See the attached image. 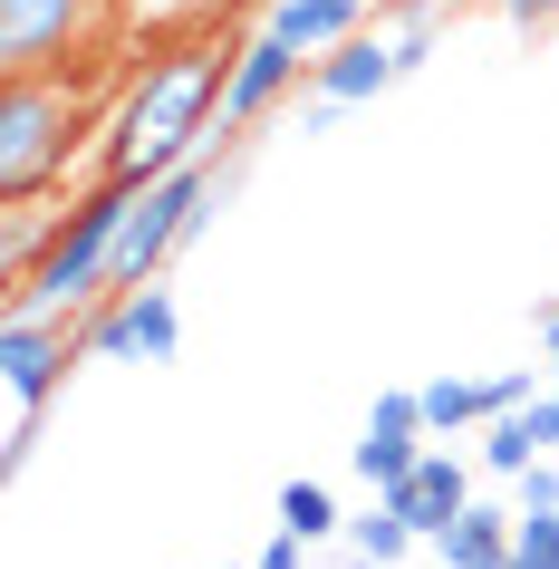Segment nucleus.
<instances>
[{
  "mask_svg": "<svg viewBox=\"0 0 559 569\" xmlns=\"http://www.w3.org/2000/svg\"><path fill=\"white\" fill-rule=\"evenodd\" d=\"M78 367H88V329L78 319H59V309H10V329H0L10 416H49V396H68Z\"/></svg>",
  "mask_w": 559,
  "mask_h": 569,
  "instance_id": "obj_6",
  "label": "nucleus"
},
{
  "mask_svg": "<svg viewBox=\"0 0 559 569\" xmlns=\"http://www.w3.org/2000/svg\"><path fill=\"white\" fill-rule=\"evenodd\" d=\"M222 78H232V39H154L146 59L107 97V136H97V174L107 183H164L222 146Z\"/></svg>",
  "mask_w": 559,
  "mask_h": 569,
  "instance_id": "obj_1",
  "label": "nucleus"
},
{
  "mask_svg": "<svg viewBox=\"0 0 559 569\" xmlns=\"http://www.w3.org/2000/svg\"><path fill=\"white\" fill-rule=\"evenodd\" d=\"M309 68H319V59H299L290 39H270L261 20H251V39H232V78H222V146L280 117V107L299 97V78H309Z\"/></svg>",
  "mask_w": 559,
  "mask_h": 569,
  "instance_id": "obj_8",
  "label": "nucleus"
},
{
  "mask_svg": "<svg viewBox=\"0 0 559 569\" xmlns=\"http://www.w3.org/2000/svg\"><path fill=\"white\" fill-rule=\"evenodd\" d=\"M482 20H511V30H559V0H472Z\"/></svg>",
  "mask_w": 559,
  "mask_h": 569,
  "instance_id": "obj_20",
  "label": "nucleus"
},
{
  "mask_svg": "<svg viewBox=\"0 0 559 569\" xmlns=\"http://www.w3.org/2000/svg\"><path fill=\"white\" fill-rule=\"evenodd\" d=\"M88 367H164L183 348V309L164 280H146V290H117V300H97L88 319Z\"/></svg>",
  "mask_w": 559,
  "mask_h": 569,
  "instance_id": "obj_7",
  "label": "nucleus"
},
{
  "mask_svg": "<svg viewBox=\"0 0 559 569\" xmlns=\"http://www.w3.org/2000/svg\"><path fill=\"white\" fill-rule=\"evenodd\" d=\"M117 222H126V183L97 174L88 193H68L39 232L30 270L10 280V309H59V319H88L97 300H117Z\"/></svg>",
  "mask_w": 559,
  "mask_h": 569,
  "instance_id": "obj_3",
  "label": "nucleus"
},
{
  "mask_svg": "<svg viewBox=\"0 0 559 569\" xmlns=\"http://www.w3.org/2000/svg\"><path fill=\"white\" fill-rule=\"evenodd\" d=\"M309 550H319V540H299V531H270L251 569H309Z\"/></svg>",
  "mask_w": 559,
  "mask_h": 569,
  "instance_id": "obj_21",
  "label": "nucleus"
},
{
  "mask_svg": "<svg viewBox=\"0 0 559 569\" xmlns=\"http://www.w3.org/2000/svg\"><path fill=\"white\" fill-rule=\"evenodd\" d=\"M559 502V453H540L530 473H511V511H550Z\"/></svg>",
  "mask_w": 559,
  "mask_h": 569,
  "instance_id": "obj_19",
  "label": "nucleus"
},
{
  "mask_svg": "<svg viewBox=\"0 0 559 569\" xmlns=\"http://www.w3.org/2000/svg\"><path fill=\"white\" fill-rule=\"evenodd\" d=\"M425 445H435V425H425V396L415 387H377V406H367V425H357V445H348V463H357V482H406L415 463H425Z\"/></svg>",
  "mask_w": 559,
  "mask_h": 569,
  "instance_id": "obj_9",
  "label": "nucleus"
},
{
  "mask_svg": "<svg viewBox=\"0 0 559 569\" xmlns=\"http://www.w3.org/2000/svg\"><path fill=\"white\" fill-rule=\"evenodd\" d=\"M511 540H521V511L472 492V502L435 531V560H443V569H511Z\"/></svg>",
  "mask_w": 559,
  "mask_h": 569,
  "instance_id": "obj_13",
  "label": "nucleus"
},
{
  "mask_svg": "<svg viewBox=\"0 0 559 569\" xmlns=\"http://www.w3.org/2000/svg\"><path fill=\"white\" fill-rule=\"evenodd\" d=\"M415 540H425V531H415L406 511H396V502H377V511H357V521H348V560H357V569H396V560L415 550Z\"/></svg>",
  "mask_w": 559,
  "mask_h": 569,
  "instance_id": "obj_16",
  "label": "nucleus"
},
{
  "mask_svg": "<svg viewBox=\"0 0 559 569\" xmlns=\"http://www.w3.org/2000/svg\"><path fill=\"white\" fill-rule=\"evenodd\" d=\"M261 30H270V39H290L299 59H328L338 39L377 30V10H367V0H261Z\"/></svg>",
  "mask_w": 559,
  "mask_h": 569,
  "instance_id": "obj_12",
  "label": "nucleus"
},
{
  "mask_svg": "<svg viewBox=\"0 0 559 569\" xmlns=\"http://www.w3.org/2000/svg\"><path fill=\"white\" fill-rule=\"evenodd\" d=\"M222 569H232V560H222Z\"/></svg>",
  "mask_w": 559,
  "mask_h": 569,
  "instance_id": "obj_25",
  "label": "nucleus"
},
{
  "mask_svg": "<svg viewBox=\"0 0 559 569\" xmlns=\"http://www.w3.org/2000/svg\"><path fill=\"white\" fill-rule=\"evenodd\" d=\"M377 502H396V511H406V521H415V531L435 540L443 521H453V511L472 502V463H463V453H453V445H425V463H415L406 482H386Z\"/></svg>",
  "mask_w": 559,
  "mask_h": 569,
  "instance_id": "obj_11",
  "label": "nucleus"
},
{
  "mask_svg": "<svg viewBox=\"0 0 559 569\" xmlns=\"http://www.w3.org/2000/svg\"><path fill=\"white\" fill-rule=\"evenodd\" d=\"M511 569H559V502L521 511V540H511Z\"/></svg>",
  "mask_w": 559,
  "mask_h": 569,
  "instance_id": "obj_18",
  "label": "nucleus"
},
{
  "mask_svg": "<svg viewBox=\"0 0 559 569\" xmlns=\"http://www.w3.org/2000/svg\"><path fill=\"white\" fill-rule=\"evenodd\" d=\"M232 203V164H183V174L164 183H126V222H117V290H146V280H164V261H174L183 241L203 232L212 212Z\"/></svg>",
  "mask_w": 559,
  "mask_h": 569,
  "instance_id": "obj_4",
  "label": "nucleus"
},
{
  "mask_svg": "<svg viewBox=\"0 0 559 569\" xmlns=\"http://www.w3.org/2000/svg\"><path fill=\"white\" fill-rule=\"evenodd\" d=\"M540 435H550V453H559V387H540Z\"/></svg>",
  "mask_w": 559,
  "mask_h": 569,
  "instance_id": "obj_22",
  "label": "nucleus"
},
{
  "mask_svg": "<svg viewBox=\"0 0 559 569\" xmlns=\"http://www.w3.org/2000/svg\"><path fill=\"white\" fill-rule=\"evenodd\" d=\"M270 521H280V531H299V540H348V511H338V492H328V482H309V473L280 482Z\"/></svg>",
  "mask_w": 559,
  "mask_h": 569,
  "instance_id": "obj_15",
  "label": "nucleus"
},
{
  "mask_svg": "<svg viewBox=\"0 0 559 569\" xmlns=\"http://www.w3.org/2000/svg\"><path fill=\"white\" fill-rule=\"evenodd\" d=\"M386 39H396V59H406V78L443 49V0H386Z\"/></svg>",
  "mask_w": 559,
  "mask_h": 569,
  "instance_id": "obj_17",
  "label": "nucleus"
},
{
  "mask_svg": "<svg viewBox=\"0 0 559 569\" xmlns=\"http://www.w3.org/2000/svg\"><path fill=\"white\" fill-rule=\"evenodd\" d=\"M406 78V59H396V39L386 30H357V39H338L319 68H309V88H319V107H377L386 88Z\"/></svg>",
  "mask_w": 559,
  "mask_h": 569,
  "instance_id": "obj_10",
  "label": "nucleus"
},
{
  "mask_svg": "<svg viewBox=\"0 0 559 569\" xmlns=\"http://www.w3.org/2000/svg\"><path fill=\"white\" fill-rule=\"evenodd\" d=\"M117 39V0H0V78L20 68H97Z\"/></svg>",
  "mask_w": 559,
  "mask_h": 569,
  "instance_id": "obj_5",
  "label": "nucleus"
},
{
  "mask_svg": "<svg viewBox=\"0 0 559 569\" xmlns=\"http://www.w3.org/2000/svg\"><path fill=\"white\" fill-rule=\"evenodd\" d=\"M97 136H107L97 68H20L0 88V212L68 193V174L97 154Z\"/></svg>",
  "mask_w": 559,
  "mask_h": 569,
  "instance_id": "obj_2",
  "label": "nucleus"
},
{
  "mask_svg": "<svg viewBox=\"0 0 559 569\" xmlns=\"http://www.w3.org/2000/svg\"><path fill=\"white\" fill-rule=\"evenodd\" d=\"M540 453H550V435H540V396H530V406H511V416H492V425H482V445H472V463L511 482V473H530Z\"/></svg>",
  "mask_w": 559,
  "mask_h": 569,
  "instance_id": "obj_14",
  "label": "nucleus"
},
{
  "mask_svg": "<svg viewBox=\"0 0 559 569\" xmlns=\"http://www.w3.org/2000/svg\"><path fill=\"white\" fill-rule=\"evenodd\" d=\"M540 358H559V300L540 309Z\"/></svg>",
  "mask_w": 559,
  "mask_h": 569,
  "instance_id": "obj_23",
  "label": "nucleus"
},
{
  "mask_svg": "<svg viewBox=\"0 0 559 569\" xmlns=\"http://www.w3.org/2000/svg\"><path fill=\"white\" fill-rule=\"evenodd\" d=\"M550 387H559V358H550Z\"/></svg>",
  "mask_w": 559,
  "mask_h": 569,
  "instance_id": "obj_24",
  "label": "nucleus"
}]
</instances>
